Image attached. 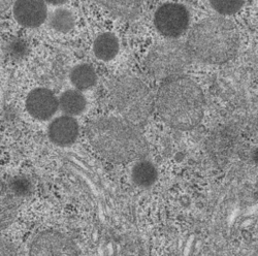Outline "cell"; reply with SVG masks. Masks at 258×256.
<instances>
[{"label":"cell","instance_id":"6da1fadb","mask_svg":"<svg viewBox=\"0 0 258 256\" xmlns=\"http://www.w3.org/2000/svg\"><path fill=\"white\" fill-rule=\"evenodd\" d=\"M87 138L105 160L123 164L146 156L148 145L139 127L116 117H101L87 126Z\"/></svg>","mask_w":258,"mask_h":256},{"label":"cell","instance_id":"7a4b0ae2","mask_svg":"<svg viewBox=\"0 0 258 256\" xmlns=\"http://www.w3.org/2000/svg\"><path fill=\"white\" fill-rule=\"evenodd\" d=\"M157 110L169 126L179 131L197 127L205 112V97L192 79L178 76L163 81L157 93Z\"/></svg>","mask_w":258,"mask_h":256},{"label":"cell","instance_id":"3957f363","mask_svg":"<svg viewBox=\"0 0 258 256\" xmlns=\"http://www.w3.org/2000/svg\"><path fill=\"white\" fill-rule=\"evenodd\" d=\"M186 45L191 58L208 64H222L238 53L240 35L230 20L210 17L191 29Z\"/></svg>","mask_w":258,"mask_h":256},{"label":"cell","instance_id":"277c9868","mask_svg":"<svg viewBox=\"0 0 258 256\" xmlns=\"http://www.w3.org/2000/svg\"><path fill=\"white\" fill-rule=\"evenodd\" d=\"M112 101L123 120L139 127L152 115L155 99L147 85L135 77H123L112 88Z\"/></svg>","mask_w":258,"mask_h":256},{"label":"cell","instance_id":"5b68a950","mask_svg":"<svg viewBox=\"0 0 258 256\" xmlns=\"http://www.w3.org/2000/svg\"><path fill=\"white\" fill-rule=\"evenodd\" d=\"M191 59L186 42L168 39L152 48L147 56L145 66L153 78L165 81L182 76Z\"/></svg>","mask_w":258,"mask_h":256},{"label":"cell","instance_id":"8992f818","mask_svg":"<svg viewBox=\"0 0 258 256\" xmlns=\"http://www.w3.org/2000/svg\"><path fill=\"white\" fill-rule=\"evenodd\" d=\"M190 22L188 10L179 4H166L155 13L154 24L160 34L175 39L185 33Z\"/></svg>","mask_w":258,"mask_h":256},{"label":"cell","instance_id":"52a82bcc","mask_svg":"<svg viewBox=\"0 0 258 256\" xmlns=\"http://www.w3.org/2000/svg\"><path fill=\"white\" fill-rule=\"evenodd\" d=\"M29 256H79V251L73 240L66 234L47 230L33 239Z\"/></svg>","mask_w":258,"mask_h":256},{"label":"cell","instance_id":"ba28073f","mask_svg":"<svg viewBox=\"0 0 258 256\" xmlns=\"http://www.w3.org/2000/svg\"><path fill=\"white\" fill-rule=\"evenodd\" d=\"M26 109L37 120H49L58 111L59 100L51 90L36 88L26 98Z\"/></svg>","mask_w":258,"mask_h":256},{"label":"cell","instance_id":"9c48e42d","mask_svg":"<svg viewBox=\"0 0 258 256\" xmlns=\"http://www.w3.org/2000/svg\"><path fill=\"white\" fill-rule=\"evenodd\" d=\"M14 17L17 22L27 28H35L45 22L48 9L41 2H18L14 5Z\"/></svg>","mask_w":258,"mask_h":256},{"label":"cell","instance_id":"30bf717a","mask_svg":"<svg viewBox=\"0 0 258 256\" xmlns=\"http://www.w3.org/2000/svg\"><path fill=\"white\" fill-rule=\"evenodd\" d=\"M79 124L74 117L61 116L52 121L49 126L50 140L61 147L74 144L79 137Z\"/></svg>","mask_w":258,"mask_h":256},{"label":"cell","instance_id":"8fae6325","mask_svg":"<svg viewBox=\"0 0 258 256\" xmlns=\"http://www.w3.org/2000/svg\"><path fill=\"white\" fill-rule=\"evenodd\" d=\"M18 207L16 197L0 178V231L8 228L14 222Z\"/></svg>","mask_w":258,"mask_h":256},{"label":"cell","instance_id":"7c38bea8","mask_svg":"<svg viewBox=\"0 0 258 256\" xmlns=\"http://www.w3.org/2000/svg\"><path fill=\"white\" fill-rule=\"evenodd\" d=\"M93 51L95 56L102 61L114 59L119 52V40L111 32H104L98 35L94 41Z\"/></svg>","mask_w":258,"mask_h":256},{"label":"cell","instance_id":"4fadbf2b","mask_svg":"<svg viewBox=\"0 0 258 256\" xmlns=\"http://www.w3.org/2000/svg\"><path fill=\"white\" fill-rule=\"evenodd\" d=\"M86 98L78 90H68L59 98V108L67 116H78L86 109Z\"/></svg>","mask_w":258,"mask_h":256},{"label":"cell","instance_id":"5bb4252c","mask_svg":"<svg viewBox=\"0 0 258 256\" xmlns=\"http://www.w3.org/2000/svg\"><path fill=\"white\" fill-rule=\"evenodd\" d=\"M71 81L78 90H88L96 84L97 75L95 70L89 64H80L73 69Z\"/></svg>","mask_w":258,"mask_h":256},{"label":"cell","instance_id":"9a60e30c","mask_svg":"<svg viewBox=\"0 0 258 256\" xmlns=\"http://www.w3.org/2000/svg\"><path fill=\"white\" fill-rule=\"evenodd\" d=\"M157 178V168L151 161L140 160L133 167V180L140 187L152 186Z\"/></svg>","mask_w":258,"mask_h":256},{"label":"cell","instance_id":"2e32d148","mask_svg":"<svg viewBox=\"0 0 258 256\" xmlns=\"http://www.w3.org/2000/svg\"><path fill=\"white\" fill-rule=\"evenodd\" d=\"M100 5L115 17L132 20L142 12V4L139 2H102Z\"/></svg>","mask_w":258,"mask_h":256},{"label":"cell","instance_id":"e0dca14e","mask_svg":"<svg viewBox=\"0 0 258 256\" xmlns=\"http://www.w3.org/2000/svg\"><path fill=\"white\" fill-rule=\"evenodd\" d=\"M50 25L58 32L68 33L75 27V17L66 9L56 10L50 17Z\"/></svg>","mask_w":258,"mask_h":256},{"label":"cell","instance_id":"ac0fdd59","mask_svg":"<svg viewBox=\"0 0 258 256\" xmlns=\"http://www.w3.org/2000/svg\"><path fill=\"white\" fill-rule=\"evenodd\" d=\"M212 8L222 15H231L239 12L244 6L243 2H212Z\"/></svg>","mask_w":258,"mask_h":256},{"label":"cell","instance_id":"d6986e66","mask_svg":"<svg viewBox=\"0 0 258 256\" xmlns=\"http://www.w3.org/2000/svg\"><path fill=\"white\" fill-rule=\"evenodd\" d=\"M0 256H21V254L12 242L0 237Z\"/></svg>","mask_w":258,"mask_h":256},{"label":"cell","instance_id":"ffe728a7","mask_svg":"<svg viewBox=\"0 0 258 256\" xmlns=\"http://www.w3.org/2000/svg\"><path fill=\"white\" fill-rule=\"evenodd\" d=\"M9 7H10V4H9V3H3V2H0V14H2L3 12H5Z\"/></svg>","mask_w":258,"mask_h":256}]
</instances>
